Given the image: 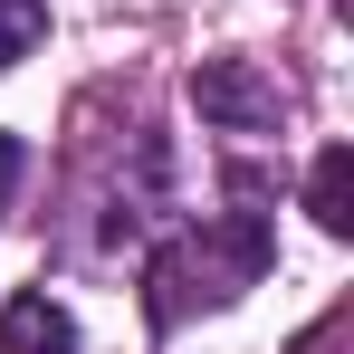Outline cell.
Returning <instances> with one entry per match:
<instances>
[{
    "label": "cell",
    "mask_w": 354,
    "mask_h": 354,
    "mask_svg": "<svg viewBox=\"0 0 354 354\" xmlns=\"http://www.w3.org/2000/svg\"><path fill=\"white\" fill-rule=\"evenodd\" d=\"M268 268V211H221L153 259V326H182L192 297H239Z\"/></svg>",
    "instance_id": "6da1fadb"
},
{
    "label": "cell",
    "mask_w": 354,
    "mask_h": 354,
    "mask_svg": "<svg viewBox=\"0 0 354 354\" xmlns=\"http://www.w3.org/2000/svg\"><path fill=\"white\" fill-rule=\"evenodd\" d=\"M192 106H201V124H221V134H268V124L288 115L278 77H259L249 58H201L192 67Z\"/></svg>",
    "instance_id": "7a4b0ae2"
},
{
    "label": "cell",
    "mask_w": 354,
    "mask_h": 354,
    "mask_svg": "<svg viewBox=\"0 0 354 354\" xmlns=\"http://www.w3.org/2000/svg\"><path fill=\"white\" fill-rule=\"evenodd\" d=\"M0 354H77V316L48 288H19L0 306Z\"/></svg>",
    "instance_id": "3957f363"
},
{
    "label": "cell",
    "mask_w": 354,
    "mask_h": 354,
    "mask_svg": "<svg viewBox=\"0 0 354 354\" xmlns=\"http://www.w3.org/2000/svg\"><path fill=\"white\" fill-rule=\"evenodd\" d=\"M306 211L326 239H354V144H326L316 173H306Z\"/></svg>",
    "instance_id": "277c9868"
},
{
    "label": "cell",
    "mask_w": 354,
    "mask_h": 354,
    "mask_svg": "<svg viewBox=\"0 0 354 354\" xmlns=\"http://www.w3.org/2000/svg\"><path fill=\"white\" fill-rule=\"evenodd\" d=\"M48 39V0H0V67H19Z\"/></svg>",
    "instance_id": "5b68a950"
},
{
    "label": "cell",
    "mask_w": 354,
    "mask_h": 354,
    "mask_svg": "<svg viewBox=\"0 0 354 354\" xmlns=\"http://www.w3.org/2000/svg\"><path fill=\"white\" fill-rule=\"evenodd\" d=\"M19 163H29V153H19V134H10V124H0V201H10V192H19Z\"/></svg>",
    "instance_id": "8992f818"
}]
</instances>
